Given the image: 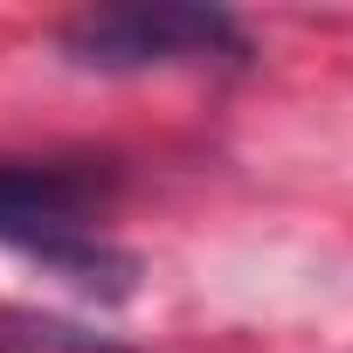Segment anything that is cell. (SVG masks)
Instances as JSON below:
<instances>
[{"label": "cell", "instance_id": "1", "mask_svg": "<svg viewBox=\"0 0 353 353\" xmlns=\"http://www.w3.org/2000/svg\"><path fill=\"white\" fill-rule=\"evenodd\" d=\"M111 173L83 159H0V250H21L83 291H125V256L104 243Z\"/></svg>", "mask_w": 353, "mask_h": 353}, {"label": "cell", "instance_id": "2", "mask_svg": "<svg viewBox=\"0 0 353 353\" xmlns=\"http://www.w3.org/2000/svg\"><path fill=\"white\" fill-rule=\"evenodd\" d=\"M63 56L97 77L236 70V63H250V35L222 8H97L63 28Z\"/></svg>", "mask_w": 353, "mask_h": 353}, {"label": "cell", "instance_id": "3", "mask_svg": "<svg viewBox=\"0 0 353 353\" xmlns=\"http://www.w3.org/2000/svg\"><path fill=\"white\" fill-rule=\"evenodd\" d=\"M0 353H132V346L97 339L83 325H56V319H0Z\"/></svg>", "mask_w": 353, "mask_h": 353}]
</instances>
